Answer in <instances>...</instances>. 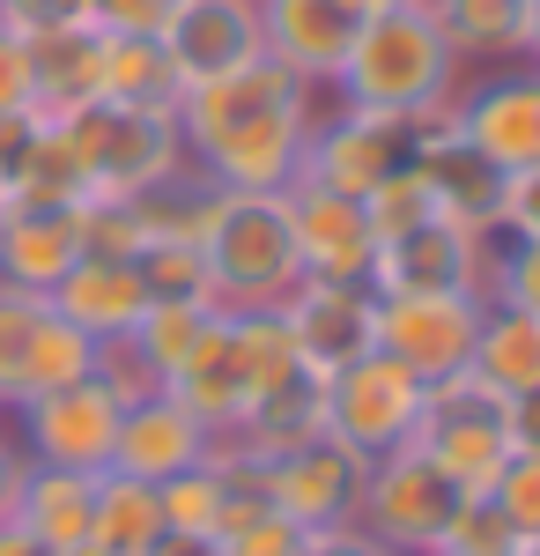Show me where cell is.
<instances>
[{"instance_id": "51", "label": "cell", "mask_w": 540, "mask_h": 556, "mask_svg": "<svg viewBox=\"0 0 540 556\" xmlns=\"http://www.w3.org/2000/svg\"><path fill=\"white\" fill-rule=\"evenodd\" d=\"M67 556H104V549H89V542H82V549H67Z\"/></svg>"}, {"instance_id": "31", "label": "cell", "mask_w": 540, "mask_h": 556, "mask_svg": "<svg viewBox=\"0 0 540 556\" xmlns=\"http://www.w3.org/2000/svg\"><path fill=\"white\" fill-rule=\"evenodd\" d=\"M215 534H222V549H230V556H304V542H311L290 513L267 505L259 468H245V482H237V497H230V513H222Z\"/></svg>"}, {"instance_id": "4", "label": "cell", "mask_w": 540, "mask_h": 556, "mask_svg": "<svg viewBox=\"0 0 540 556\" xmlns=\"http://www.w3.org/2000/svg\"><path fill=\"white\" fill-rule=\"evenodd\" d=\"M408 445L452 482L459 497H489V482L503 475V460L518 453V438H511V401L489 393L474 371L437 379L422 393V424H415Z\"/></svg>"}, {"instance_id": "48", "label": "cell", "mask_w": 540, "mask_h": 556, "mask_svg": "<svg viewBox=\"0 0 540 556\" xmlns=\"http://www.w3.org/2000/svg\"><path fill=\"white\" fill-rule=\"evenodd\" d=\"M363 15H393V8H429V0H356Z\"/></svg>"}, {"instance_id": "42", "label": "cell", "mask_w": 540, "mask_h": 556, "mask_svg": "<svg viewBox=\"0 0 540 556\" xmlns=\"http://www.w3.org/2000/svg\"><path fill=\"white\" fill-rule=\"evenodd\" d=\"M38 112H0V186H15L23 172V156H30V141H38Z\"/></svg>"}, {"instance_id": "22", "label": "cell", "mask_w": 540, "mask_h": 556, "mask_svg": "<svg viewBox=\"0 0 540 556\" xmlns=\"http://www.w3.org/2000/svg\"><path fill=\"white\" fill-rule=\"evenodd\" d=\"M429 15L459 52V75L511 67L526 60V38H533V0H429Z\"/></svg>"}, {"instance_id": "14", "label": "cell", "mask_w": 540, "mask_h": 556, "mask_svg": "<svg viewBox=\"0 0 540 556\" xmlns=\"http://www.w3.org/2000/svg\"><path fill=\"white\" fill-rule=\"evenodd\" d=\"M415 127V164L422 186L437 193V208H445V223H466V230H481V223H497L503 215V186L511 178L466 141V134L452 127V104H437V112H422V119H408Z\"/></svg>"}, {"instance_id": "47", "label": "cell", "mask_w": 540, "mask_h": 556, "mask_svg": "<svg viewBox=\"0 0 540 556\" xmlns=\"http://www.w3.org/2000/svg\"><path fill=\"white\" fill-rule=\"evenodd\" d=\"M15 482H23V453H15V438L0 430V513L15 505Z\"/></svg>"}, {"instance_id": "52", "label": "cell", "mask_w": 540, "mask_h": 556, "mask_svg": "<svg viewBox=\"0 0 540 556\" xmlns=\"http://www.w3.org/2000/svg\"><path fill=\"white\" fill-rule=\"evenodd\" d=\"M0 430H8V401H0Z\"/></svg>"}, {"instance_id": "53", "label": "cell", "mask_w": 540, "mask_h": 556, "mask_svg": "<svg viewBox=\"0 0 540 556\" xmlns=\"http://www.w3.org/2000/svg\"><path fill=\"white\" fill-rule=\"evenodd\" d=\"M429 556H437V549H429Z\"/></svg>"}, {"instance_id": "38", "label": "cell", "mask_w": 540, "mask_h": 556, "mask_svg": "<svg viewBox=\"0 0 540 556\" xmlns=\"http://www.w3.org/2000/svg\"><path fill=\"white\" fill-rule=\"evenodd\" d=\"M97 0H0V23L23 30V38H44V30H82Z\"/></svg>"}, {"instance_id": "41", "label": "cell", "mask_w": 540, "mask_h": 556, "mask_svg": "<svg viewBox=\"0 0 540 556\" xmlns=\"http://www.w3.org/2000/svg\"><path fill=\"white\" fill-rule=\"evenodd\" d=\"M511 238H540V172H518L503 186V215H497Z\"/></svg>"}, {"instance_id": "1", "label": "cell", "mask_w": 540, "mask_h": 556, "mask_svg": "<svg viewBox=\"0 0 540 556\" xmlns=\"http://www.w3.org/2000/svg\"><path fill=\"white\" fill-rule=\"evenodd\" d=\"M319 97L326 89L296 83L290 67L252 60L237 75L185 83L170 119H178V141H185V164L201 178H215L222 193H282L304 172L311 119L326 112Z\"/></svg>"}, {"instance_id": "30", "label": "cell", "mask_w": 540, "mask_h": 556, "mask_svg": "<svg viewBox=\"0 0 540 556\" xmlns=\"http://www.w3.org/2000/svg\"><path fill=\"white\" fill-rule=\"evenodd\" d=\"M237 482H245V460L208 453L201 468L156 482V497H164V519L178 527V534H215V527H222V513H230V497H237Z\"/></svg>"}, {"instance_id": "24", "label": "cell", "mask_w": 540, "mask_h": 556, "mask_svg": "<svg viewBox=\"0 0 540 556\" xmlns=\"http://www.w3.org/2000/svg\"><path fill=\"white\" fill-rule=\"evenodd\" d=\"M474 379L503 393V401H526L540 386V312L526 304H481V334H474Z\"/></svg>"}, {"instance_id": "18", "label": "cell", "mask_w": 540, "mask_h": 556, "mask_svg": "<svg viewBox=\"0 0 540 556\" xmlns=\"http://www.w3.org/2000/svg\"><path fill=\"white\" fill-rule=\"evenodd\" d=\"M290 193V230H296V260H304V282H371L377 267V238L363 201H340L319 186H282Z\"/></svg>"}, {"instance_id": "5", "label": "cell", "mask_w": 540, "mask_h": 556, "mask_svg": "<svg viewBox=\"0 0 540 556\" xmlns=\"http://www.w3.org/2000/svg\"><path fill=\"white\" fill-rule=\"evenodd\" d=\"M60 141L75 149L89 193H149L170 172H185V141L170 112H133V104H82L67 119H52Z\"/></svg>"}, {"instance_id": "50", "label": "cell", "mask_w": 540, "mask_h": 556, "mask_svg": "<svg viewBox=\"0 0 540 556\" xmlns=\"http://www.w3.org/2000/svg\"><path fill=\"white\" fill-rule=\"evenodd\" d=\"M518 556H540V534H526V549H518Z\"/></svg>"}, {"instance_id": "45", "label": "cell", "mask_w": 540, "mask_h": 556, "mask_svg": "<svg viewBox=\"0 0 540 556\" xmlns=\"http://www.w3.org/2000/svg\"><path fill=\"white\" fill-rule=\"evenodd\" d=\"M511 438H518L526 453H540V386L526 393V401H511Z\"/></svg>"}, {"instance_id": "12", "label": "cell", "mask_w": 540, "mask_h": 556, "mask_svg": "<svg viewBox=\"0 0 540 556\" xmlns=\"http://www.w3.org/2000/svg\"><path fill=\"white\" fill-rule=\"evenodd\" d=\"M481 298H377V349L408 364L422 386L459 379L474 364Z\"/></svg>"}, {"instance_id": "15", "label": "cell", "mask_w": 540, "mask_h": 556, "mask_svg": "<svg viewBox=\"0 0 540 556\" xmlns=\"http://www.w3.org/2000/svg\"><path fill=\"white\" fill-rule=\"evenodd\" d=\"M282 327H290L304 371L326 379L377 349V290L371 282H296L282 304Z\"/></svg>"}, {"instance_id": "27", "label": "cell", "mask_w": 540, "mask_h": 556, "mask_svg": "<svg viewBox=\"0 0 540 556\" xmlns=\"http://www.w3.org/2000/svg\"><path fill=\"white\" fill-rule=\"evenodd\" d=\"M30 67H38V97H30V112H38L44 127L67 119V112H82V104H97V23L30 38Z\"/></svg>"}, {"instance_id": "36", "label": "cell", "mask_w": 540, "mask_h": 556, "mask_svg": "<svg viewBox=\"0 0 540 556\" xmlns=\"http://www.w3.org/2000/svg\"><path fill=\"white\" fill-rule=\"evenodd\" d=\"M489 497H497V513L518 527V534H540V453H511L503 460V475L489 482Z\"/></svg>"}, {"instance_id": "44", "label": "cell", "mask_w": 540, "mask_h": 556, "mask_svg": "<svg viewBox=\"0 0 540 556\" xmlns=\"http://www.w3.org/2000/svg\"><path fill=\"white\" fill-rule=\"evenodd\" d=\"M149 556H230V549H222V534H178V527H170Z\"/></svg>"}, {"instance_id": "37", "label": "cell", "mask_w": 540, "mask_h": 556, "mask_svg": "<svg viewBox=\"0 0 540 556\" xmlns=\"http://www.w3.org/2000/svg\"><path fill=\"white\" fill-rule=\"evenodd\" d=\"M97 379L112 386L126 408H133V401H149V393H170V386L156 379V364L133 349V334H119V342H97Z\"/></svg>"}, {"instance_id": "46", "label": "cell", "mask_w": 540, "mask_h": 556, "mask_svg": "<svg viewBox=\"0 0 540 556\" xmlns=\"http://www.w3.org/2000/svg\"><path fill=\"white\" fill-rule=\"evenodd\" d=\"M0 556H52V549H44V542L15 513H0Z\"/></svg>"}, {"instance_id": "33", "label": "cell", "mask_w": 540, "mask_h": 556, "mask_svg": "<svg viewBox=\"0 0 540 556\" xmlns=\"http://www.w3.org/2000/svg\"><path fill=\"white\" fill-rule=\"evenodd\" d=\"M518 549H526V534L497 513V497H459L452 527L437 542V556H518Z\"/></svg>"}, {"instance_id": "20", "label": "cell", "mask_w": 540, "mask_h": 556, "mask_svg": "<svg viewBox=\"0 0 540 556\" xmlns=\"http://www.w3.org/2000/svg\"><path fill=\"white\" fill-rule=\"evenodd\" d=\"M75 260H82V201L75 208H52V201H15L8 208V230H0V282L8 290L52 298Z\"/></svg>"}, {"instance_id": "11", "label": "cell", "mask_w": 540, "mask_h": 556, "mask_svg": "<svg viewBox=\"0 0 540 556\" xmlns=\"http://www.w3.org/2000/svg\"><path fill=\"white\" fill-rule=\"evenodd\" d=\"M363 453H348L340 438H304L290 453L259 460V490L274 513H290L304 534H326V527H348L356 519V497H363Z\"/></svg>"}, {"instance_id": "10", "label": "cell", "mask_w": 540, "mask_h": 556, "mask_svg": "<svg viewBox=\"0 0 540 556\" xmlns=\"http://www.w3.org/2000/svg\"><path fill=\"white\" fill-rule=\"evenodd\" d=\"M415 156V127H400V119H371V112H348V104H333L311 119V141H304V186H319V193H340V201H371L385 178L400 172Z\"/></svg>"}, {"instance_id": "7", "label": "cell", "mask_w": 540, "mask_h": 556, "mask_svg": "<svg viewBox=\"0 0 540 556\" xmlns=\"http://www.w3.org/2000/svg\"><path fill=\"white\" fill-rule=\"evenodd\" d=\"M119 416H126L119 393L104 379H82V386H60V393H38V401H15L8 408V438L38 468L104 475L112 445H119Z\"/></svg>"}, {"instance_id": "26", "label": "cell", "mask_w": 540, "mask_h": 556, "mask_svg": "<svg viewBox=\"0 0 540 556\" xmlns=\"http://www.w3.org/2000/svg\"><path fill=\"white\" fill-rule=\"evenodd\" d=\"M97 104H133V112H170L178 104V75H170L156 38H119L97 30Z\"/></svg>"}, {"instance_id": "16", "label": "cell", "mask_w": 540, "mask_h": 556, "mask_svg": "<svg viewBox=\"0 0 540 556\" xmlns=\"http://www.w3.org/2000/svg\"><path fill=\"white\" fill-rule=\"evenodd\" d=\"M377 298H481V245L466 223H422L408 238L377 245L371 267Z\"/></svg>"}, {"instance_id": "35", "label": "cell", "mask_w": 540, "mask_h": 556, "mask_svg": "<svg viewBox=\"0 0 540 556\" xmlns=\"http://www.w3.org/2000/svg\"><path fill=\"white\" fill-rule=\"evenodd\" d=\"M38 319H44V298L0 282V401H15V379H23V356H30Z\"/></svg>"}, {"instance_id": "6", "label": "cell", "mask_w": 540, "mask_h": 556, "mask_svg": "<svg viewBox=\"0 0 540 556\" xmlns=\"http://www.w3.org/2000/svg\"><path fill=\"white\" fill-rule=\"evenodd\" d=\"M452 513H459L452 482L429 468L415 445H393V453H377L363 468V497H356L348 527H363L377 549H393V556H429L445 542Z\"/></svg>"}, {"instance_id": "40", "label": "cell", "mask_w": 540, "mask_h": 556, "mask_svg": "<svg viewBox=\"0 0 540 556\" xmlns=\"http://www.w3.org/2000/svg\"><path fill=\"white\" fill-rule=\"evenodd\" d=\"M170 8H178V0H97L89 23H97V30H119V38H156Z\"/></svg>"}, {"instance_id": "17", "label": "cell", "mask_w": 540, "mask_h": 556, "mask_svg": "<svg viewBox=\"0 0 540 556\" xmlns=\"http://www.w3.org/2000/svg\"><path fill=\"white\" fill-rule=\"evenodd\" d=\"M356 30H363V8L356 0H259L267 60L290 67L296 83H311V89H333Z\"/></svg>"}, {"instance_id": "29", "label": "cell", "mask_w": 540, "mask_h": 556, "mask_svg": "<svg viewBox=\"0 0 540 556\" xmlns=\"http://www.w3.org/2000/svg\"><path fill=\"white\" fill-rule=\"evenodd\" d=\"M82 379H97V342H89L75 319H60L44 304L38 334H30V356H23V379H15V401H38V393H60V386H82Z\"/></svg>"}, {"instance_id": "21", "label": "cell", "mask_w": 540, "mask_h": 556, "mask_svg": "<svg viewBox=\"0 0 540 556\" xmlns=\"http://www.w3.org/2000/svg\"><path fill=\"white\" fill-rule=\"evenodd\" d=\"M44 304H52L60 319H75L89 342H119V334L141 327V312H149V282H141V267H133V260L82 253L75 267H67V282H60Z\"/></svg>"}, {"instance_id": "8", "label": "cell", "mask_w": 540, "mask_h": 556, "mask_svg": "<svg viewBox=\"0 0 540 556\" xmlns=\"http://www.w3.org/2000/svg\"><path fill=\"white\" fill-rule=\"evenodd\" d=\"M422 393L429 386L408 371V364H393L385 349L371 356H356V364H340L319 379V401H326V438H340L348 453H393V445H408L422 424Z\"/></svg>"}, {"instance_id": "23", "label": "cell", "mask_w": 540, "mask_h": 556, "mask_svg": "<svg viewBox=\"0 0 540 556\" xmlns=\"http://www.w3.org/2000/svg\"><path fill=\"white\" fill-rule=\"evenodd\" d=\"M8 513L23 519L52 556L82 549L89 542V513H97V475H75V468H38L23 460V482H15V505Z\"/></svg>"}, {"instance_id": "34", "label": "cell", "mask_w": 540, "mask_h": 556, "mask_svg": "<svg viewBox=\"0 0 540 556\" xmlns=\"http://www.w3.org/2000/svg\"><path fill=\"white\" fill-rule=\"evenodd\" d=\"M133 267H141V282H149V304H164V298H208L215 304L201 245H170V238H164V245H149Z\"/></svg>"}, {"instance_id": "25", "label": "cell", "mask_w": 540, "mask_h": 556, "mask_svg": "<svg viewBox=\"0 0 540 556\" xmlns=\"http://www.w3.org/2000/svg\"><path fill=\"white\" fill-rule=\"evenodd\" d=\"M170 534L164 519V497H156V482H133V475L104 468L97 475V513H89V549L104 556H149L156 542Z\"/></svg>"}, {"instance_id": "19", "label": "cell", "mask_w": 540, "mask_h": 556, "mask_svg": "<svg viewBox=\"0 0 540 556\" xmlns=\"http://www.w3.org/2000/svg\"><path fill=\"white\" fill-rule=\"evenodd\" d=\"M215 453V430L178 401V393H149L119 416V445H112V468L133 482H170V475L201 468Z\"/></svg>"}, {"instance_id": "32", "label": "cell", "mask_w": 540, "mask_h": 556, "mask_svg": "<svg viewBox=\"0 0 540 556\" xmlns=\"http://www.w3.org/2000/svg\"><path fill=\"white\" fill-rule=\"evenodd\" d=\"M363 215H371V238H377V245H393V238H408V230H422V223H437L445 208H437V193L422 186L415 164H400V172L363 201Z\"/></svg>"}, {"instance_id": "49", "label": "cell", "mask_w": 540, "mask_h": 556, "mask_svg": "<svg viewBox=\"0 0 540 556\" xmlns=\"http://www.w3.org/2000/svg\"><path fill=\"white\" fill-rule=\"evenodd\" d=\"M8 208H15V193H8V186H0V230H8Z\"/></svg>"}, {"instance_id": "9", "label": "cell", "mask_w": 540, "mask_h": 556, "mask_svg": "<svg viewBox=\"0 0 540 556\" xmlns=\"http://www.w3.org/2000/svg\"><path fill=\"white\" fill-rule=\"evenodd\" d=\"M452 127L466 134L503 178L540 172V60H511V67L459 75Z\"/></svg>"}, {"instance_id": "2", "label": "cell", "mask_w": 540, "mask_h": 556, "mask_svg": "<svg viewBox=\"0 0 540 556\" xmlns=\"http://www.w3.org/2000/svg\"><path fill=\"white\" fill-rule=\"evenodd\" d=\"M459 89V52L445 45L429 8H393V15H363V30L348 45L340 75H333V104L371 112V119H422L437 104H452Z\"/></svg>"}, {"instance_id": "13", "label": "cell", "mask_w": 540, "mask_h": 556, "mask_svg": "<svg viewBox=\"0 0 540 556\" xmlns=\"http://www.w3.org/2000/svg\"><path fill=\"white\" fill-rule=\"evenodd\" d=\"M164 45L178 89L185 83H215V75H237L252 60H267V38H259V0H178L164 15Z\"/></svg>"}, {"instance_id": "3", "label": "cell", "mask_w": 540, "mask_h": 556, "mask_svg": "<svg viewBox=\"0 0 540 556\" xmlns=\"http://www.w3.org/2000/svg\"><path fill=\"white\" fill-rule=\"evenodd\" d=\"M201 260H208V290L222 312H282L304 282L290 193H215Z\"/></svg>"}, {"instance_id": "43", "label": "cell", "mask_w": 540, "mask_h": 556, "mask_svg": "<svg viewBox=\"0 0 540 556\" xmlns=\"http://www.w3.org/2000/svg\"><path fill=\"white\" fill-rule=\"evenodd\" d=\"M304 556H393V549H377L363 527H326V534L304 542Z\"/></svg>"}, {"instance_id": "28", "label": "cell", "mask_w": 540, "mask_h": 556, "mask_svg": "<svg viewBox=\"0 0 540 556\" xmlns=\"http://www.w3.org/2000/svg\"><path fill=\"white\" fill-rule=\"evenodd\" d=\"M222 319H230V312L208 304V298H164V304H149V312H141L133 349H141V356L156 364V379L170 386L193 356H201V349L215 342V334H222Z\"/></svg>"}, {"instance_id": "39", "label": "cell", "mask_w": 540, "mask_h": 556, "mask_svg": "<svg viewBox=\"0 0 540 556\" xmlns=\"http://www.w3.org/2000/svg\"><path fill=\"white\" fill-rule=\"evenodd\" d=\"M38 97V67H30V38L0 23V112H30Z\"/></svg>"}]
</instances>
